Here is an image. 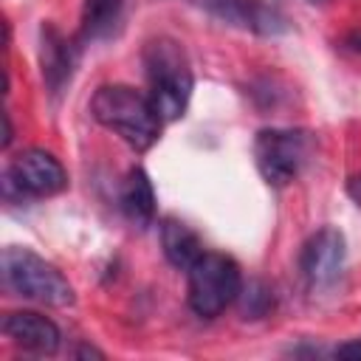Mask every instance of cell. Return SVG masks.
Instances as JSON below:
<instances>
[{"label":"cell","mask_w":361,"mask_h":361,"mask_svg":"<svg viewBox=\"0 0 361 361\" xmlns=\"http://www.w3.org/2000/svg\"><path fill=\"white\" fill-rule=\"evenodd\" d=\"M76 358H104V353H102V350H96V347L82 344V347L76 350Z\"/></svg>","instance_id":"cell-18"},{"label":"cell","mask_w":361,"mask_h":361,"mask_svg":"<svg viewBox=\"0 0 361 361\" xmlns=\"http://www.w3.org/2000/svg\"><path fill=\"white\" fill-rule=\"evenodd\" d=\"M39 65H42L48 90L54 96L62 93V87L71 82V73L76 65V51L51 23H45L39 28Z\"/></svg>","instance_id":"cell-10"},{"label":"cell","mask_w":361,"mask_h":361,"mask_svg":"<svg viewBox=\"0 0 361 361\" xmlns=\"http://www.w3.org/2000/svg\"><path fill=\"white\" fill-rule=\"evenodd\" d=\"M240 299H243V316H245V319H262V316L274 307V293H271V288H265L262 282H248V285H243Z\"/></svg>","instance_id":"cell-14"},{"label":"cell","mask_w":361,"mask_h":361,"mask_svg":"<svg viewBox=\"0 0 361 361\" xmlns=\"http://www.w3.org/2000/svg\"><path fill=\"white\" fill-rule=\"evenodd\" d=\"M336 358H347V361H358L361 358V341H347L341 347H336Z\"/></svg>","instance_id":"cell-15"},{"label":"cell","mask_w":361,"mask_h":361,"mask_svg":"<svg viewBox=\"0 0 361 361\" xmlns=\"http://www.w3.org/2000/svg\"><path fill=\"white\" fill-rule=\"evenodd\" d=\"M347 192H350V197H353V200H358V203H361V175H353V178L347 180Z\"/></svg>","instance_id":"cell-16"},{"label":"cell","mask_w":361,"mask_h":361,"mask_svg":"<svg viewBox=\"0 0 361 361\" xmlns=\"http://www.w3.org/2000/svg\"><path fill=\"white\" fill-rule=\"evenodd\" d=\"M195 3L217 20L228 23V25L248 28L262 37H274L288 28L285 14L276 6H268L262 0H195Z\"/></svg>","instance_id":"cell-8"},{"label":"cell","mask_w":361,"mask_h":361,"mask_svg":"<svg viewBox=\"0 0 361 361\" xmlns=\"http://www.w3.org/2000/svg\"><path fill=\"white\" fill-rule=\"evenodd\" d=\"M344 42H347V48H350V51H355V54H361V28H355V31H350Z\"/></svg>","instance_id":"cell-17"},{"label":"cell","mask_w":361,"mask_h":361,"mask_svg":"<svg viewBox=\"0 0 361 361\" xmlns=\"http://www.w3.org/2000/svg\"><path fill=\"white\" fill-rule=\"evenodd\" d=\"M90 113L99 124L121 135L133 149H149L161 135V116L149 96L130 85H102L90 99Z\"/></svg>","instance_id":"cell-1"},{"label":"cell","mask_w":361,"mask_h":361,"mask_svg":"<svg viewBox=\"0 0 361 361\" xmlns=\"http://www.w3.org/2000/svg\"><path fill=\"white\" fill-rule=\"evenodd\" d=\"M243 293L240 265L220 251H203L189 265V307L200 319L220 316Z\"/></svg>","instance_id":"cell-4"},{"label":"cell","mask_w":361,"mask_h":361,"mask_svg":"<svg viewBox=\"0 0 361 361\" xmlns=\"http://www.w3.org/2000/svg\"><path fill=\"white\" fill-rule=\"evenodd\" d=\"M144 68L149 82V102L161 121H175L186 113V104L192 99V68L186 59V51L169 39L158 37L144 51Z\"/></svg>","instance_id":"cell-2"},{"label":"cell","mask_w":361,"mask_h":361,"mask_svg":"<svg viewBox=\"0 0 361 361\" xmlns=\"http://www.w3.org/2000/svg\"><path fill=\"white\" fill-rule=\"evenodd\" d=\"M121 212L138 228H147L155 217V189L141 166H133L127 172V180L121 186Z\"/></svg>","instance_id":"cell-11"},{"label":"cell","mask_w":361,"mask_h":361,"mask_svg":"<svg viewBox=\"0 0 361 361\" xmlns=\"http://www.w3.org/2000/svg\"><path fill=\"white\" fill-rule=\"evenodd\" d=\"M3 285L17 296L51 307H68L76 302L73 285L62 276V271L48 259H42L39 254L20 245H8L3 251Z\"/></svg>","instance_id":"cell-3"},{"label":"cell","mask_w":361,"mask_h":361,"mask_svg":"<svg viewBox=\"0 0 361 361\" xmlns=\"http://www.w3.org/2000/svg\"><path fill=\"white\" fill-rule=\"evenodd\" d=\"M3 121H6V135H3V147H8V144H11V138H14V127H11V118H8V113L3 116Z\"/></svg>","instance_id":"cell-19"},{"label":"cell","mask_w":361,"mask_h":361,"mask_svg":"<svg viewBox=\"0 0 361 361\" xmlns=\"http://www.w3.org/2000/svg\"><path fill=\"white\" fill-rule=\"evenodd\" d=\"M124 11V0H85L82 3V39H104L116 31Z\"/></svg>","instance_id":"cell-13"},{"label":"cell","mask_w":361,"mask_h":361,"mask_svg":"<svg viewBox=\"0 0 361 361\" xmlns=\"http://www.w3.org/2000/svg\"><path fill=\"white\" fill-rule=\"evenodd\" d=\"M344 257L347 243L336 226H322L316 234H310L299 254V268L310 290L333 288L344 271Z\"/></svg>","instance_id":"cell-7"},{"label":"cell","mask_w":361,"mask_h":361,"mask_svg":"<svg viewBox=\"0 0 361 361\" xmlns=\"http://www.w3.org/2000/svg\"><path fill=\"white\" fill-rule=\"evenodd\" d=\"M161 245H164L166 259L175 268H183V271H189V265L203 254V245H200L197 234L178 217H164L161 220Z\"/></svg>","instance_id":"cell-12"},{"label":"cell","mask_w":361,"mask_h":361,"mask_svg":"<svg viewBox=\"0 0 361 361\" xmlns=\"http://www.w3.org/2000/svg\"><path fill=\"white\" fill-rule=\"evenodd\" d=\"M68 186V175L62 164L39 147H28L14 155L11 166L3 175V192L11 200L14 195L20 197H48L56 195Z\"/></svg>","instance_id":"cell-6"},{"label":"cell","mask_w":361,"mask_h":361,"mask_svg":"<svg viewBox=\"0 0 361 361\" xmlns=\"http://www.w3.org/2000/svg\"><path fill=\"white\" fill-rule=\"evenodd\" d=\"M3 333L23 350L37 355H54L59 350V327L37 310H14L3 319Z\"/></svg>","instance_id":"cell-9"},{"label":"cell","mask_w":361,"mask_h":361,"mask_svg":"<svg viewBox=\"0 0 361 361\" xmlns=\"http://www.w3.org/2000/svg\"><path fill=\"white\" fill-rule=\"evenodd\" d=\"M307 152H310V138L305 130L265 127L257 133L254 141L257 166L271 186H288L307 161Z\"/></svg>","instance_id":"cell-5"}]
</instances>
